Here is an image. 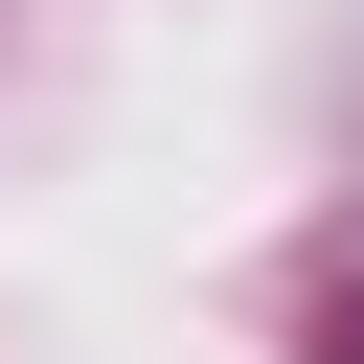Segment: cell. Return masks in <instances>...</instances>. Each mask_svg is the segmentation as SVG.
<instances>
[{
	"mask_svg": "<svg viewBox=\"0 0 364 364\" xmlns=\"http://www.w3.org/2000/svg\"><path fill=\"white\" fill-rule=\"evenodd\" d=\"M341 364H364V296H341Z\"/></svg>",
	"mask_w": 364,
	"mask_h": 364,
	"instance_id": "6da1fadb",
	"label": "cell"
}]
</instances>
